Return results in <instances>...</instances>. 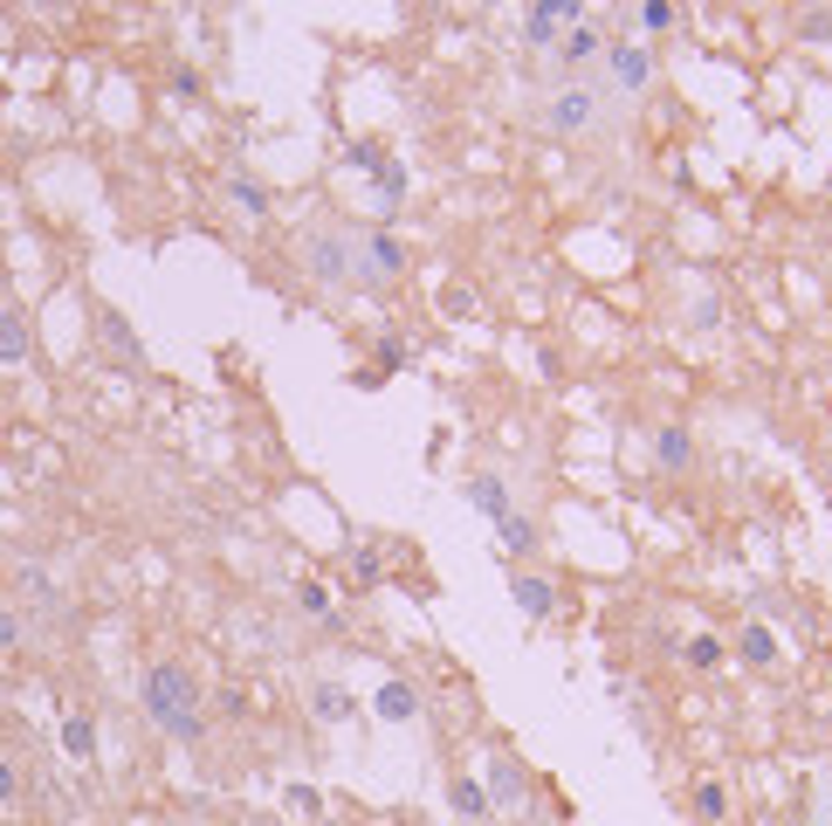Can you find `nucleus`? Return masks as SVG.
Here are the masks:
<instances>
[{
    "label": "nucleus",
    "mask_w": 832,
    "mask_h": 826,
    "mask_svg": "<svg viewBox=\"0 0 832 826\" xmlns=\"http://www.w3.org/2000/svg\"><path fill=\"white\" fill-rule=\"evenodd\" d=\"M138 703H145V716H151V730H159V737L206 744V695H200L187 661H151L145 682H138Z\"/></svg>",
    "instance_id": "nucleus-1"
},
{
    "label": "nucleus",
    "mask_w": 832,
    "mask_h": 826,
    "mask_svg": "<svg viewBox=\"0 0 832 826\" xmlns=\"http://www.w3.org/2000/svg\"><path fill=\"white\" fill-rule=\"evenodd\" d=\"M543 124H551L558 138H592L606 124V90H592V83H564L551 103H543Z\"/></svg>",
    "instance_id": "nucleus-2"
},
{
    "label": "nucleus",
    "mask_w": 832,
    "mask_h": 826,
    "mask_svg": "<svg viewBox=\"0 0 832 826\" xmlns=\"http://www.w3.org/2000/svg\"><path fill=\"white\" fill-rule=\"evenodd\" d=\"M303 269L317 282H358V235H345V227H317V235L303 242Z\"/></svg>",
    "instance_id": "nucleus-3"
},
{
    "label": "nucleus",
    "mask_w": 832,
    "mask_h": 826,
    "mask_svg": "<svg viewBox=\"0 0 832 826\" xmlns=\"http://www.w3.org/2000/svg\"><path fill=\"white\" fill-rule=\"evenodd\" d=\"M400 276H406V242L393 227H366L358 235V290H385Z\"/></svg>",
    "instance_id": "nucleus-4"
},
{
    "label": "nucleus",
    "mask_w": 832,
    "mask_h": 826,
    "mask_svg": "<svg viewBox=\"0 0 832 826\" xmlns=\"http://www.w3.org/2000/svg\"><path fill=\"white\" fill-rule=\"evenodd\" d=\"M606 76L619 97H640L647 83H654V56H647L640 42H606Z\"/></svg>",
    "instance_id": "nucleus-5"
},
{
    "label": "nucleus",
    "mask_w": 832,
    "mask_h": 826,
    "mask_svg": "<svg viewBox=\"0 0 832 826\" xmlns=\"http://www.w3.org/2000/svg\"><path fill=\"white\" fill-rule=\"evenodd\" d=\"M482 792H488V806H524V799H530L524 758H516V751H496V758H488V771H482Z\"/></svg>",
    "instance_id": "nucleus-6"
},
{
    "label": "nucleus",
    "mask_w": 832,
    "mask_h": 826,
    "mask_svg": "<svg viewBox=\"0 0 832 826\" xmlns=\"http://www.w3.org/2000/svg\"><path fill=\"white\" fill-rule=\"evenodd\" d=\"M558 29H578V8L571 0H537L524 14V42L530 48H558Z\"/></svg>",
    "instance_id": "nucleus-7"
},
{
    "label": "nucleus",
    "mask_w": 832,
    "mask_h": 826,
    "mask_svg": "<svg viewBox=\"0 0 832 826\" xmlns=\"http://www.w3.org/2000/svg\"><path fill=\"white\" fill-rule=\"evenodd\" d=\"M372 716H379V723H413V716H420V689L400 682V676L379 682V689H372Z\"/></svg>",
    "instance_id": "nucleus-8"
},
{
    "label": "nucleus",
    "mask_w": 832,
    "mask_h": 826,
    "mask_svg": "<svg viewBox=\"0 0 832 826\" xmlns=\"http://www.w3.org/2000/svg\"><path fill=\"white\" fill-rule=\"evenodd\" d=\"M461 496L475 503V510L488 516V524H503V516H516V510H509V482H503V476H468V482H461Z\"/></svg>",
    "instance_id": "nucleus-9"
},
{
    "label": "nucleus",
    "mask_w": 832,
    "mask_h": 826,
    "mask_svg": "<svg viewBox=\"0 0 832 826\" xmlns=\"http://www.w3.org/2000/svg\"><path fill=\"white\" fill-rule=\"evenodd\" d=\"M509 600L524 606L530 620H551V613H558V585L537 579V572H516V579H509Z\"/></svg>",
    "instance_id": "nucleus-10"
},
{
    "label": "nucleus",
    "mask_w": 832,
    "mask_h": 826,
    "mask_svg": "<svg viewBox=\"0 0 832 826\" xmlns=\"http://www.w3.org/2000/svg\"><path fill=\"white\" fill-rule=\"evenodd\" d=\"M97 331H103V345H111V351H124V366L145 372V345H138V331H132V317H124V310H103Z\"/></svg>",
    "instance_id": "nucleus-11"
},
{
    "label": "nucleus",
    "mask_w": 832,
    "mask_h": 826,
    "mask_svg": "<svg viewBox=\"0 0 832 826\" xmlns=\"http://www.w3.org/2000/svg\"><path fill=\"white\" fill-rule=\"evenodd\" d=\"M35 358V331L21 310H0V366H29Z\"/></svg>",
    "instance_id": "nucleus-12"
},
{
    "label": "nucleus",
    "mask_w": 832,
    "mask_h": 826,
    "mask_svg": "<svg viewBox=\"0 0 832 826\" xmlns=\"http://www.w3.org/2000/svg\"><path fill=\"white\" fill-rule=\"evenodd\" d=\"M654 461H661V469H667V476H682V469H688V461H695V434H688L682 421H667V427L654 434Z\"/></svg>",
    "instance_id": "nucleus-13"
},
{
    "label": "nucleus",
    "mask_w": 832,
    "mask_h": 826,
    "mask_svg": "<svg viewBox=\"0 0 832 826\" xmlns=\"http://www.w3.org/2000/svg\"><path fill=\"white\" fill-rule=\"evenodd\" d=\"M310 716H317V723H351L358 716V695L345 682H317V689H310Z\"/></svg>",
    "instance_id": "nucleus-14"
},
{
    "label": "nucleus",
    "mask_w": 832,
    "mask_h": 826,
    "mask_svg": "<svg viewBox=\"0 0 832 826\" xmlns=\"http://www.w3.org/2000/svg\"><path fill=\"white\" fill-rule=\"evenodd\" d=\"M592 56H606V35L592 29V21H578V29H571V35L558 42V69H585Z\"/></svg>",
    "instance_id": "nucleus-15"
},
{
    "label": "nucleus",
    "mask_w": 832,
    "mask_h": 826,
    "mask_svg": "<svg viewBox=\"0 0 832 826\" xmlns=\"http://www.w3.org/2000/svg\"><path fill=\"white\" fill-rule=\"evenodd\" d=\"M543 545V531L530 524V516H503L496 524V558H530Z\"/></svg>",
    "instance_id": "nucleus-16"
},
{
    "label": "nucleus",
    "mask_w": 832,
    "mask_h": 826,
    "mask_svg": "<svg viewBox=\"0 0 832 826\" xmlns=\"http://www.w3.org/2000/svg\"><path fill=\"white\" fill-rule=\"evenodd\" d=\"M227 200L241 206L248 221H262V214H269V187H262V179H248V172H234V179H227Z\"/></svg>",
    "instance_id": "nucleus-17"
},
{
    "label": "nucleus",
    "mask_w": 832,
    "mask_h": 826,
    "mask_svg": "<svg viewBox=\"0 0 832 826\" xmlns=\"http://www.w3.org/2000/svg\"><path fill=\"white\" fill-rule=\"evenodd\" d=\"M737 655H743L750 668H771V661H777V634L757 620V627H743V634H737Z\"/></svg>",
    "instance_id": "nucleus-18"
},
{
    "label": "nucleus",
    "mask_w": 832,
    "mask_h": 826,
    "mask_svg": "<svg viewBox=\"0 0 832 826\" xmlns=\"http://www.w3.org/2000/svg\"><path fill=\"white\" fill-rule=\"evenodd\" d=\"M63 744H69V758H97V723L90 716H63Z\"/></svg>",
    "instance_id": "nucleus-19"
},
{
    "label": "nucleus",
    "mask_w": 832,
    "mask_h": 826,
    "mask_svg": "<svg viewBox=\"0 0 832 826\" xmlns=\"http://www.w3.org/2000/svg\"><path fill=\"white\" fill-rule=\"evenodd\" d=\"M372 179H379V206H385V214H393V206L406 200V166H400V159H385V166H379Z\"/></svg>",
    "instance_id": "nucleus-20"
},
{
    "label": "nucleus",
    "mask_w": 832,
    "mask_h": 826,
    "mask_svg": "<svg viewBox=\"0 0 832 826\" xmlns=\"http://www.w3.org/2000/svg\"><path fill=\"white\" fill-rule=\"evenodd\" d=\"M296 606H303L310 620H324V627H337V606H330V592H324L317 579H303V585H296Z\"/></svg>",
    "instance_id": "nucleus-21"
},
{
    "label": "nucleus",
    "mask_w": 832,
    "mask_h": 826,
    "mask_svg": "<svg viewBox=\"0 0 832 826\" xmlns=\"http://www.w3.org/2000/svg\"><path fill=\"white\" fill-rule=\"evenodd\" d=\"M682 655H688V668H722V640L716 634H688Z\"/></svg>",
    "instance_id": "nucleus-22"
},
{
    "label": "nucleus",
    "mask_w": 832,
    "mask_h": 826,
    "mask_svg": "<svg viewBox=\"0 0 832 826\" xmlns=\"http://www.w3.org/2000/svg\"><path fill=\"white\" fill-rule=\"evenodd\" d=\"M695 813H701V819H709V826H716L722 813H730V792H722L716 779H701V785H695Z\"/></svg>",
    "instance_id": "nucleus-23"
},
{
    "label": "nucleus",
    "mask_w": 832,
    "mask_h": 826,
    "mask_svg": "<svg viewBox=\"0 0 832 826\" xmlns=\"http://www.w3.org/2000/svg\"><path fill=\"white\" fill-rule=\"evenodd\" d=\"M454 806H461V819H488V792H482L475 779H461V785H454Z\"/></svg>",
    "instance_id": "nucleus-24"
},
{
    "label": "nucleus",
    "mask_w": 832,
    "mask_h": 826,
    "mask_svg": "<svg viewBox=\"0 0 832 826\" xmlns=\"http://www.w3.org/2000/svg\"><path fill=\"white\" fill-rule=\"evenodd\" d=\"M351 572H358V592H372V585L385 579V565H379V558H372L366 545H351Z\"/></svg>",
    "instance_id": "nucleus-25"
},
{
    "label": "nucleus",
    "mask_w": 832,
    "mask_h": 826,
    "mask_svg": "<svg viewBox=\"0 0 832 826\" xmlns=\"http://www.w3.org/2000/svg\"><path fill=\"white\" fill-rule=\"evenodd\" d=\"M674 21H682V8H667V0H647L640 8V29H654V35H667Z\"/></svg>",
    "instance_id": "nucleus-26"
},
{
    "label": "nucleus",
    "mask_w": 832,
    "mask_h": 826,
    "mask_svg": "<svg viewBox=\"0 0 832 826\" xmlns=\"http://www.w3.org/2000/svg\"><path fill=\"white\" fill-rule=\"evenodd\" d=\"M440 310H448V317H475V290H461V282L440 290Z\"/></svg>",
    "instance_id": "nucleus-27"
},
{
    "label": "nucleus",
    "mask_w": 832,
    "mask_h": 826,
    "mask_svg": "<svg viewBox=\"0 0 832 826\" xmlns=\"http://www.w3.org/2000/svg\"><path fill=\"white\" fill-rule=\"evenodd\" d=\"M21 634H29V620H21V613H0V655H14Z\"/></svg>",
    "instance_id": "nucleus-28"
},
{
    "label": "nucleus",
    "mask_w": 832,
    "mask_h": 826,
    "mask_svg": "<svg viewBox=\"0 0 832 826\" xmlns=\"http://www.w3.org/2000/svg\"><path fill=\"white\" fill-rule=\"evenodd\" d=\"M372 358H379L385 372H400V366H406V338H379V345H372Z\"/></svg>",
    "instance_id": "nucleus-29"
},
{
    "label": "nucleus",
    "mask_w": 832,
    "mask_h": 826,
    "mask_svg": "<svg viewBox=\"0 0 832 826\" xmlns=\"http://www.w3.org/2000/svg\"><path fill=\"white\" fill-rule=\"evenodd\" d=\"M345 166H358V172H379V166H385V152H379V145H351V152H345Z\"/></svg>",
    "instance_id": "nucleus-30"
},
{
    "label": "nucleus",
    "mask_w": 832,
    "mask_h": 826,
    "mask_svg": "<svg viewBox=\"0 0 832 826\" xmlns=\"http://www.w3.org/2000/svg\"><path fill=\"white\" fill-rule=\"evenodd\" d=\"M805 42H832V14H805Z\"/></svg>",
    "instance_id": "nucleus-31"
},
{
    "label": "nucleus",
    "mask_w": 832,
    "mask_h": 826,
    "mask_svg": "<svg viewBox=\"0 0 832 826\" xmlns=\"http://www.w3.org/2000/svg\"><path fill=\"white\" fill-rule=\"evenodd\" d=\"M21 799V779H14V764H0V806H14Z\"/></svg>",
    "instance_id": "nucleus-32"
},
{
    "label": "nucleus",
    "mask_w": 832,
    "mask_h": 826,
    "mask_svg": "<svg viewBox=\"0 0 832 826\" xmlns=\"http://www.w3.org/2000/svg\"><path fill=\"white\" fill-rule=\"evenodd\" d=\"M172 97H200V76L193 69H172Z\"/></svg>",
    "instance_id": "nucleus-33"
}]
</instances>
